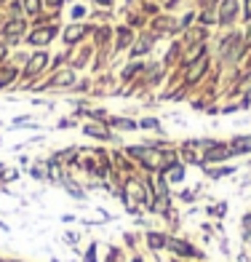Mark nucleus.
Instances as JSON below:
<instances>
[{
    "instance_id": "1",
    "label": "nucleus",
    "mask_w": 251,
    "mask_h": 262,
    "mask_svg": "<svg viewBox=\"0 0 251 262\" xmlns=\"http://www.w3.org/2000/svg\"><path fill=\"white\" fill-rule=\"evenodd\" d=\"M169 249H174L176 254H182V257H198V252L193 246H190L187 241H179V238H169V244H166Z\"/></svg>"
},
{
    "instance_id": "2",
    "label": "nucleus",
    "mask_w": 251,
    "mask_h": 262,
    "mask_svg": "<svg viewBox=\"0 0 251 262\" xmlns=\"http://www.w3.org/2000/svg\"><path fill=\"white\" fill-rule=\"evenodd\" d=\"M230 150H233V156H243V152H251V134L235 137V139L230 142Z\"/></svg>"
},
{
    "instance_id": "3",
    "label": "nucleus",
    "mask_w": 251,
    "mask_h": 262,
    "mask_svg": "<svg viewBox=\"0 0 251 262\" xmlns=\"http://www.w3.org/2000/svg\"><path fill=\"white\" fill-rule=\"evenodd\" d=\"M45 59H49V56H45L43 51H40V54H35V56H32V62H30V67H27V75L40 73V70L45 67Z\"/></svg>"
},
{
    "instance_id": "4",
    "label": "nucleus",
    "mask_w": 251,
    "mask_h": 262,
    "mask_svg": "<svg viewBox=\"0 0 251 262\" xmlns=\"http://www.w3.org/2000/svg\"><path fill=\"white\" fill-rule=\"evenodd\" d=\"M83 134H88L94 139H110V131L102 126H83Z\"/></svg>"
},
{
    "instance_id": "5",
    "label": "nucleus",
    "mask_w": 251,
    "mask_h": 262,
    "mask_svg": "<svg viewBox=\"0 0 251 262\" xmlns=\"http://www.w3.org/2000/svg\"><path fill=\"white\" fill-rule=\"evenodd\" d=\"M166 244H169V238L163 233H147V246L150 249H163Z\"/></svg>"
},
{
    "instance_id": "6",
    "label": "nucleus",
    "mask_w": 251,
    "mask_h": 262,
    "mask_svg": "<svg viewBox=\"0 0 251 262\" xmlns=\"http://www.w3.org/2000/svg\"><path fill=\"white\" fill-rule=\"evenodd\" d=\"M166 177H171V182H182L185 169H182L179 163H171V166H169V171H166Z\"/></svg>"
},
{
    "instance_id": "7",
    "label": "nucleus",
    "mask_w": 251,
    "mask_h": 262,
    "mask_svg": "<svg viewBox=\"0 0 251 262\" xmlns=\"http://www.w3.org/2000/svg\"><path fill=\"white\" fill-rule=\"evenodd\" d=\"M51 38H54V30H43V32H35L30 40H32V43H49Z\"/></svg>"
},
{
    "instance_id": "8",
    "label": "nucleus",
    "mask_w": 251,
    "mask_h": 262,
    "mask_svg": "<svg viewBox=\"0 0 251 262\" xmlns=\"http://www.w3.org/2000/svg\"><path fill=\"white\" fill-rule=\"evenodd\" d=\"M83 32H86L83 27H70V30H67V35H64V40H67V43H75Z\"/></svg>"
},
{
    "instance_id": "9",
    "label": "nucleus",
    "mask_w": 251,
    "mask_h": 262,
    "mask_svg": "<svg viewBox=\"0 0 251 262\" xmlns=\"http://www.w3.org/2000/svg\"><path fill=\"white\" fill-rule=\"evenodd\" d=\"M112 126H118V128H126V131H134V128H136V123H134V121H128V118H115Z\"/></svg>"
},
{
    "instance_id": "10",
    "label": "nucleus",
    "mask_w": 251,
    "mask_h": 262,
    "mask_svg": "<svg viewBox=\"0 0 251 262\" xmlns=\"http://www.w3.org/2000/svg\"><path fill=\"white\" fill-rule=\"evenodd\" d=\"M227 174H233V166H224V169H209L211 180H219V177H227Z\"/></svg>"
},
{
    "instance_id": "11",
    "label": "nucleus",
    "mask_w": 251,
    "mask_h": 262,
    "mask_svg": "<svg viewBox=\"0 0 251 262\" xmlns=\"http://www.w3.org/2000/svg\"><path fill=\"white\" fill-rule=\"evenodd\" d=\"M235 0H233V3H224V16H222V21H230L233 16H235Z\"/></svg>"
},
{
    "instance_id": "12",
    "label": "nucleus",
    "mask_w": 251,
    "mask_h": 262,
    "mask_svg": "<svg viewBox=\"0 0 251 262\" xmlns=\"http://www.w3.org/2000/svg\"><path fill=\"white\" fill-rule=\"evenodd\" d=\"M139 126H142V128H155V131H158V128H161V123H158V121H155V118H145V121H142Z\"/></svg>"
},
{
    "instance_id": "13",
    "label": "nucleus",
    "mask_w": 251,
    "mask_h": 262,
    "mask_svg": "<svg viewBox=\"0 0 251 262\" xmlns=\"http://www.w3.org/2000/svg\"><path fill=\"white\" fill-rule=\"evenodd\" d=\"M16 177H19V171H14V169H11V171H6V174H3V182H14Z\"/></svg>"
},
{
    "instance_id": "14",
    "label": "nucleus",
    "mask_w": 251,
    "mask_h": 262,
    "mask_svg": "<svg viewBox=\"0 0 251 262\" xmlns=\"http://www.w3.org/2000/svg\"><path fill=\"white\" fill-rule=\"evenodd\" d=\"M86 262H97V246H94V244H91L88 254H86Z\"/></svg>"
},
{
    "instance_id": "15",
    "label": "nucleus",
    "mask_w": 251,
    "mask_h": 262,
    "mask_svg": "<svg viewBox=\"0 0 251 262\" xmlns=\"http://www.w3.org/2000/svg\"><path fill=\"white\" fill-rule=\"evenodd\" d=\"M102 3H110V0H102Z\"/></svg>"
}]
</instances>
